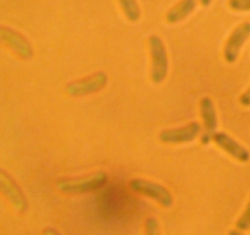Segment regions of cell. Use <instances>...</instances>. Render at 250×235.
Returning <instances> with one entry per match:
<instances>
[{
	"mask_svg": "<svg viewBox=\"0 0 250 235\" xmlns=\"http://www.w3.org/2000/svg\"><path fill=\"white\" fill-rule=\"evenodd\" d=\"M239 102H241V104L244 105V107H250V87L241 95Z\"/></svg>",
	"mask_w": 250,
	"mask_h": 235,
	"instance_id": "2e32d148",
	"label": "cell"
},
{
	"mask_svg": "<svg viewBox=\"0 0 250 235\" xmlns=\"http://www.w3.org/2000/svg\"><path fill=\"white\" fill-rule=\"evenodd\" d=\"M202 126L199 122L193 121L185 126L176 127V129H166L160 131L159 139L163 143L167 144H178V143H187L195 140V137L199 135Z\"/></svg>",
	"mask_w": 250,
	"mask_h": 235,
	"instance_id": "52a82bcc",
	"label": "cell"
},
{
	"mask_svg": "<svg viewBox=\"0 0 250 235\" xmlns=\"http://www.w3.org/2000/svg\"><path fill=\"white\" fill-rule=\"evenodd\" d=\"M149 47L151 55V80L155 83H160L165 80L168 71V59L165 44L159 36H150Z\"/></svg>",
	"mask_w": 250,
	"mask_h": 235,
	"instance_id": "3957f363",
	"label": "cell"
},
{
	"mask_svg": "<svg viewBox=\"0 0 250 235\" xmlns=\"http://www.w3.org/2000/svg\"><path fill=\"white\" fill-rule=\"evenodd\" d=\"M43 234L44 235H62L58 229H55V228H53V227L45 228L43 232Z\"/></svg>",
	"mask_w": 250,
	"mask_h": 235,
	"instance_id": "e0dca14e",
	"label": "cell"
},
{
	"mask_svg": "<svg viewBox=\"0 0 250 235\" xmlns=\"http://www.w3.org/2000/svg\"><path fill=\"white\" fill-rule=\"evenodd\" d=\"M250 36V22H243L234 28L227 39L224 48V56L227 63H234L241 51L242 46Z\"/></svg>",
	"mask_w": 250,
	"mask_h": 235,
	"instance_id": "ba28073f",
	"label": "cell"
},
{
	"mask_svg": "<svg viewBox=\"0 0 250 235\" xmlns=\"http://www.w3.org/2000/svg\"><path fill=\"white\" fill-rule=\"evenodd\" d=\"M129 188L133 192L146 196V197L159 202L164 207H171L173 203L172 193L165 186L159 183L136 178L129 181Z\"/></svg>",
	"mask_w": 250,
	"mask_h": 235,
	"instance_id": "7a4b0ae2",
	"label": "cell"
},
{
	"mask_svg": "<svg viewBox=\"0 0 250 235\" xmlns=\"http://www.w3.org/2000/svg\"><path fill=\"white\" fill-rule=\"evenodd\" d=\"M229 235H244V234L239 232V230H231V232L229 233Z\"/></svg>",
	"mask_w": 250,
	"mask_h": 235,
	"instance_id": "d6986e66",
	"label": "cell"
},
{
	"mask_svg": "<svg viewBox=\"0 0 250 235\" xmlns=\"http://www.w3.org/2000/svg\"><path fill=\"white\" fill-rule=\"evenodd\" d=\"M0 188L2 195L16 208L17 212L24 213L28 210V201L19 184L5 170H0Z\"/></svg>",
	"mask_w": 250,
	"mask_h": 235,
	"instance_id": "277c9868",
	"label": "cell"
},
{
	"mask_svg": "<svg viewBox=\"0 0 250 235\" xmlns=\"http://www.w3.org/2000/svg\"><path fill=\"white\" fill-rule=\"evenodd\" d=\"M0 36H1L2 42L12 51H15L20 58H22L23 60L32 59V56H33V47L23 34L10 28V27L2 26L0 28Z\"/></svg>",
	"mask_w": 250,
	"mask_h": 235,
	"instance_id": "8992f818",
	"label": "cell"
},
{
	"mask_svg": "<svg viewBox=\"0 0 250 235\" xmlns=\"http://www.w3.org/2000/svg\"><path fill=\"white\" fill-rule=\"evenodd\" d=\"M146 235H160L159 223L156 218L149 217L146 220Z\"/></svg>",
	"mask_w": 250,
	"mask_h": 235,
	"instance_id": "9a60e30c",
	"label": "cell"
},
{
	"mask_svg": "<svg viewBox=\"0 0 250 235\" xmlns=\"http://www.w3.org/2000/svg\"><path fill=\"white\" fill-rule=\"evenodd\" d=\"M107 174L105 171H95L83 178H62L58 180V188L63 193L80 195L98 190L107 183Z\"/></svg>",
	"mask_w": 250,
	"mask_h": 235,
	"instance_id": "6da1fadb",
	"label": "cell"
},
{
	"mask_svg": "<svg viewBox=\"0 0 250 235\" xmlns=\"http://www.w3.org/2000/svg\"><path fill=\"white\" fill-rule=\"evenodd\" d=\"M107 83V76L104 72H95L88 77L72 81L67 85V93L72 97H83L103 90Z\"/></svg>",
	"mask_w": 250,
	"mask_h": 235,
	"instance_id": "5b68a950",
	"label": "cell"
},
{
	"mask_svg": "<svg viewBox=\"0 0 250 235\" xmlns=\"http://www.w3.org/2000/svg\"><path fill=\"white\" fill-rule=\"evenodd\" d=\"M212 140H214V142L220 148L224 149L225 152H227L229 156L236 158L237 161L246 163V162H248L250 159V153L248 149L244 148L241 143H238L229 134H225V132H215L214 136H212Z\"/></svg>",
	"mask_w": 250,
	"mask_h": 235,
	"instance_id": "9c48e42d",
	"label": "cell"
},
{
	"mask_svg": "<svg viewBox=\"0 0 250 235\" xmlns=\"http://www.w3.org/2000/svg\"><path fill=\"white\" fill-rule=\"evenodd\" d=\"M237 228L239 230H249L250 229V200L247 205L246 211L243 212V214L239 217V219L237 220Z\"/></svg>",
	"mask_w": 250,
	"mask_h": 235,
	"instance_id": "4fadbf2b",
	"label": "cell"
},
{
	"mask_svg": "<svg viewBox=\"0 0 250 235\" xmlns=\"http://www.w3.org/2000/svg\"><path fill=\"white\" fill-rule=\"evenodd\" d=\"M197 6V0H181L166 15V20L170 24H177L189 16Z\"/></svg>",
	"mask_w": 250,
	"mask_h": 235,
	"instance_id": "8fae6325",
	"label": "cell"
},
{
	"mask_svg": "<svg viewBox=\"0 0 250 235\" xmlns=\"http://www.w3.org/2000/svg\"><path fill=\"white\" fill-rule=\"evenodd\" d=\"M229 5L233 11H250V0H229Z\"/></svg>",
	"mask_w": 250,
	"mask_h": 235,
	"instance_id": "5bb4252c",
	"label": "cell"
},
{
	"mask_svg": "<svg viewBox=\"0 0 250 235\" xmlns=\"http://www.w3.org/2000/svg\"><path fill=\"white\" fill-rule=\"evenodd\" d=\"M200 113H202L203 124H204V134H203L202 142L204 144H208L212 140L215 130L217 127L216 110H215V105L211 98L204 97L200 100Z\"/></svg>",
	"mask_w": 250,
	"mask_h": 235,
	"instance_id": "30bf717a",
	"label": "cell"
},
{
	"mask_svg": "<svg viewBox=\"0 0 250 235\" xmlns=\"http://www.w3.org/2000/svg\"><path fill=\"white\" fill-rule=\"evenodd\" d=\"M212 0H200V2H202L203 6H209L210 4H211Z\"/></svg>",
	"mask_w": 250,
	"mask_h": 235,
	"instance_id": "ac0fdd59",
	"label": "cell"
},
{
	"mask_svg": "<svg viewBox=\"0 0 250 235\" xmlns=\"http://www.w3.org/2000/svg\"><path fill=\"white\" fill-rule=\"evenodd\" d=\"M119 1L125 16L132 22L138 21L139 17H141V10H139L137 0H119Z\"/></svg>",
	"mask_w": 250,
	"mask_h": 235,
	"instance_id": "7c38bea8",
	"label": "cell"
}]
</instances>
